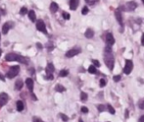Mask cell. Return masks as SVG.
I'll return each mask as SVG.
<instances>
[{"instance_id": "1", "label": "cell", "mask_w": 144, "mask_h": 122, "mask_svg": "<svg viewBox=\"0 0 144 122\" xmlns=\"http://www.w3.org/2000/svg\"><path fill=\"white\" fill-rule=\"evenodd\" d=\"M104 60H105V63H106L107 67H109L110 70H113L114 62H115L113 54L112 53H107V55H105V57H104Z\"/></svg>"}, {"instance_id": "2", "label": "cell", "mask_w": 144, "mask_h": 122, "mask_svg": "<svg viewBox=\"0 0 144 122\" xmlns=\"http://www.w3.org/2000/svg\"><path fill=\"white\" fill-rule=\"evenodd\" d=\"M19 71H20V67L19 66H12L9 69V71L7 72L6 76H7V78H9V79H12V78H14L15 76H17V74L19 73Z\"/></svg>"}, {"instance_id": "3", "label": "cell", "mask_w": 144, "mask_h": 122, "mask_svg": "<svg viewBox=\"0 0 144 122\" xmlns=\"http://www.w3.org/2000/svg\"><path fill=\"white\" fill-rule=\"evenodd\" d=\"M133 69V63L131 60H126L125 61V66L123 68V72L124 74H130V72Z\"/></svg>"}, {"instance_id": "4", "label": "cell", "mask_w": 144, "mask_h": 122, "mask_svg": "<svg viewBox=\"0 0 144 122\" xmlns=\"http://www.w3.org/2000/svg\"><path fill=\"white\" fill-rule=\"evenodd\" d=\"M36 29L41 32V33H47V30H46V26H45L44 22L42 20H38L36 22Z\"/></svg>"}, {"instance_id": "5", "label": "cell", "mask_w": 144, "mask_h": 122, "mask_svg": "<svg viewBox=\"0 0 144 122\" xmlns=\"http://www.w3.org/2000/svg\"><path fill=\"white\" fill-rule=\"evenodd\" d=\"M8 100H9L8 95L5 94V93H1V94H0V107L4 106V105L8 102Z\"/></svg>"}, {"instance_id": "6", "label": "cell", "mask_w": 144, "mask_h": 122, "mask_svg": "<svg viewBox=\"0 0 144 122\" xmlns=\"http://www.w3.org/2000/svg\"><path fill=\"white\" fill-rule=\"evenodd\" d=\"M79 52H80V49H78V48H73V49H70L69 51H67L66 56L69 57V58H71V57H74V56H76L77 54H78Z\"/></svg>"}, {"instance_id": "7", "label": "cell", "mask_w": 144, "mask_h": 122, "mask_svg": "<svg viewBox=\"0 0 144 122\" xmlns=\"http://www.w3.org/2000/svg\"><path fill=\"white\" fill-rule=\"evenodd\" d=\"M106 43H107V45L109 46H112L115 44V38H114V36H113V34L111 33L106 34Z\"/></svg>"}, {"instance_id": "8", "label": "cell", "mask_w": 144, "mask_h": 122, "mask_svg": "<svg viewBox=\"0 0 144 122\" xmlns=\"http://www.w3.org/2000/svg\"><path fill=\"white\" fill-rule=\"evenodd\" d=\"M136 7H137V4H136L135 2H133V1L127 2V3L125 4V8H126V10H128V11H132Z\"/></svg>"}, {"instance_id": "9", "label": "cell", "mask_w": 144, "mask_h": 122, "mask_svg": "<svg viewBox=\"0 0 144 122\" xmlns=\"http://www.w3.org/2000/svg\"><path fill=\"white\" fill-rule=\"evenodd\" d=\"M78 4H79V0H70V9L77 10Z\"/></svg>"}, {"instance_id": "10", "label": "cell", "mask_w": 144, "mask_h": 122, "mask_svg": "<svg viewBox=\"0 0 144 122\" xmlns=\"http://www.w3.org/2000/svg\"><path fill=\"white\" fill-rule=\"evenodd\" d=\"M11 26H12V23H5L2 27V33L6 34L8 33V31L11 29Z\"/></svg>"}, {"instance_id": "11", "label": "cell", "mask_w": 144, "mask_h": 122, "mask_svg": "<svg viewBox=\"0 0 144 122\" xmlns=\"http://www.w3.org/2000/svg\"><path fill=\"white\" fill-rule=\"evenodd\" d=\"M26 85H27L28 89L30 90L31 92H33V79L28 78V79L26 80Z\"/></svg>"}, {"instance_id": "12", "label": "cell", "mask_w": 144, "mask_h": 122, "mask_svg": "<svg viewBox=\"0 0 144 122\" xmlns=\"http://www.w3.org/2000/svg\"><path fill=\"white\" fill-rule=\"evenodd\" d=\"M54 70H55V68H54V65L52 64V63H49L47 67H46V73H47V75H51L53 72H54Z\"/></svg>"}, {"instance_id": "13", "label": "cell", "mask_w": 144, "mask_h": 122, "mask_svg": "<svg viewBox=\"0 0 144 122\" xmlns=\"http://www.w3.org/2000/svg\"><path fill=\"white\" fill-rule=\"evenodd\" d=\"M115 17H116V19L118 20V22L120 25H122V14H121V12L119 11V10H116L115 11Z\"/></svg>"}, {"instance_id": "14", "label": "cell", "mask_w": 144, "mask_h": 122, "mask_svg": "<svg viewBox=\"0 0 144 122\" xmlns=\"http://www.w3.org/2000/svg\"><path fill=\"white\" fill-rule=\"evenodd\" d=\"M16 57H17L16 53H8L5 57V59L7 61H16Z\"/></svg>"}, {"instance_id": "15", "label": "cell", "mask_w": 144, "mask_h": 122, "mask_svg": "<svg viewBox=\"0 0 144 122\" xmlns=\"http://www.w3.org/2000/svg\"><path fill=\"white\" fill-rule=\"evenodd\" d=\"M16 61H19L20 63H23V64H27V63H28V60H27L26 57L18 55V54H17V57H16Z\"/></svg>"}, {"instance_id": "16", "label": "cell", "mask_w": 144, "mask_h": 122, "mask_svg": "<svg viewBox=\"0 0 144 122\" xmlns=\"http://www.w3.org/2000/svg\"><path fill=\"white\" fill-rule=\"evenodd\" d=\"M28 13H29L30 20H31L32 22H35V20H36V15H35L34 11H33V10H31V11H29Z\"/></svg>"}, {"instance_id": "17", "label": "cell", "mask_w": 144, "mask_h": 122, "mask_svg": "<svg viewBox=\"0 0 144 122\" xmlns=\"http://www.w3.org/2000/svg\"><path fill=\"white\" fill-rule=\"evenodd\" d=\"M58 4L56 3V2H52L51 4H50V11L52 12V13H55V12H57V10H58Z\"/></svg>"}, {"instance_id": "18", "label": "cell", "mask_w": 144, "mask_h": 122, "mask_svg": "<svg viewBox=\"0 0 144 122\" xmlns=\"http://www.w3.org/2000/svg\"><path fill=\"white\" fill-rule=\"evenodd\" d=\"M84 35H85V37H87V38H91V37H93V35H94V32H93L91 29H87L85 33H84Z\"/></svg>"}, {"instance_id": "19", "label": "cell", "mask_w": 144, "mask_h": 122, "mask_svg": "<svg viewBox=\"0 0 144 122\" xmlns=\"http://www.w3.org/2000/svg\"><path fill=\"white\" fill-rule=\"evenodd\" d=\"M16 107H17V110L18 111H23V109H24V103H23V101H21V100L17 101Z\"/></svg>"}, {"instance_id": "20", "label": "cell", "mask_w": 144, "mask_h": 122, "mask_svg": "<svg viewBox=\"0 0 144 122\" xmlns=\"http://www.w3.org/2000/svg\"><path fill=\"white\" fill-rule=\"evenodd\" d=\"M23 85H24V83H23L22 80H18L15 84V88H16V90H21L23 88Z\"/></svg>"}, {"instance_id": "21", "label": "cell", "mask_w": 144, "mask_h": 122, "mask_svg": "<svg viewBox=\"0 0 144 122\" xmlns=\"http://www.w3.org/2000/svg\"><path fill=\"white\" fill-rule=\"evenodd\" d=\"M55 90L57 91V92H59V93H63V92H65V91H66L65 87H63L62 85H57Z\"/></svg>"}, {"instance_id": "22", "label": "cell", "mask_w": 144, "mask_h": 122, "mask_svg": "<svg viewBox=\"0 0 144 122\" xmlns=\"http://www.w3.org/2000/svg\"><path fill=\"white\" fill-rule=\"evenodd\" d=\"M68 74H69V71H68V70H61L59 76H60V77H66V76H68Z\"/></svg>"}, {"instance_id": "23", "label": "cell", "mask_w": 144, "mask_h": 122, "mask_svg": "<svg viewBox=\"0 0 144 122\" xmlns=\"http://www.w3.org/2000/svg\"><path fill=\"white\" fill-rule=\"evenodd\" d=\"M88 72L89 73H91V74L96 73V67L94 66V65H90L88 68Z\"/></svg>"}, {"instance_id": "24", "label": "cell", "mask_w": 144, "mask_h": 122, "mask_svg": "<svg viewBox=\"0 0 144 122\" xmlns=\"http://www.w3.org/2000/svg\"><path fill=\"white\" fill-rule=\"evenodd\" d=\"M80 99H81L82 101H85V100H87V95H86L85 93H83V92H82V93L80 94Z\"/></svg>"}, {"instance_id": "25", "label": "cell", "mask_w": 144, "mask_h": 122, "mask_svg": "<svg viewBox=\"0 0 144 122\" xmlns=\"http://www.w3.org/2000/svg\"><path fill=\"white\" fill-rule=\"evenodd\" d=\"M97 108H98V110H99L100 112H103V111L106 110V106L103 105V104H99V105L97 106Z\"/></svg>"}, {"instance_id": "26", "label": "cell", "mask_w": 144, "mask_h": 122, "mask_svg": "<svg viewBox=\"0 0 144 122\" xmlns=\"http://www.w3.org/2000/svg\"><path fill=\"white\" fill-rule=\"evenodd\" d=\"M107 108H108V110H109V112H110L111 114H115V109L113 108V106H112L111 104H108V105H107Z\"/></svg>"}, {"instance_id": "27", "label": "cell", "mask_w": 144, "mask_h": 122, "mask_svg": "<svg viewBox=\"0 0 144 122\" xmlns=\"http://www.w3.org/2000/svg\"><path fill=\"white\" fill-rule=\"evenodd\" d=\"M60 116H61V118L63 119V121L67 122L68 120H69V117L67 116L66 114H64V113H61V114H60Z\"/></svg>"}, {"instance_id": "28", "label": "cell", "mask_w": 144, "mask_h": 122, "mask_svg": "<svg viewBox=\"0 0 144 122\" xmlns=\"http://www.w3.org/2000/svg\"><path fill=\"white\" fill-rule=\"evenodd\" d=\"M85 2L89 4V5H93V4H95L96 2H98V0H85Z\"/></svg>"}, {"instance_id": "29", "label": "cell", "mask_w": 144, "mask_h": 122, "mask_svg": "<svg viewBox=\"0 0 144 122\" xmlns=\"http://www.w3.org/2000/svg\"><path fill=\"white\" fill-rule=\"evenodd\" d=\"M99 85H100V87H101V88H104V87L106 86V81H105L104 79H101V80H100Z\"/></svg>"}, {"instance_id": "30", "label": "cell", "mask_w": 144, "mask_h": 122, "mask_svg": "<svg viewBox=\"0 0 144 122\" xmlns=\"http://www.w3.org/2000/svg\"><path fill=\"white\" fill-rule=\"evenodd\" d=\"M27 13H28V9L26 7H23L22 9H21V11H20V14L21 15H26Z\"/></svg>"}, {"instance_id": "31", "label": "cell", "mask_w": 144, "mask_h": 122, "mask_svg": "<svg viewBox=\"0 0 144 122\" xmlns=\"http://www.w3.org/2000/svg\"><path fill=\"white\" fill-rule=\"evenodd\" d=\"M81 13H82V15H86L87 13H88V8L85 6V7H83L82 8V10H81Z\"/></svg>"}, {"instance_id": "32", "label": "cell", "mask_w": 144, "mask_h": 122, "mask_svg": "<svg viewBox=\"0 0 144 122\" xmlns=\"http://www.w3.org/2000/svg\"><path fill=\"white\" fill-rule=\"evenodd\" d=\"M138 106H139V108H141V109H144V99L142 100H140V101H139V103H138Z\"/></svg>"}, {"instance_id": "33", "label": "cell", "mask_w": 144, "mask_h": 122, "mask_svg": "<svg viewBox=\"0 0 144 122\" xmlns=\"http://www.w3.org/2000/svg\"><path fill=\"white\" fill-rule=\"evenodd\" d=\"M63 17H64V19L69 20V19H70V14H68V13H66V12H64V13H63Z\"/></svg>"}, {"instance_id": "34", "label": "cell", "mask_w": 144, "mask_h": 122, "mask_svg": "<svg viewBox=\"0 0 144 122\" xmlns=\"http://www.w3.org/2000/svg\"><path fill=\"white\" fill-rule=\"evenodd\" d=\"M113 80H114L115 82H119V81L121 80V76H120V75H117V76H114V78H113Z\"/></svg>"}, {"instance_id": "35", "label": "cell", "mask_w": 144, "mask_h": 122, "mask_svg": "<svg viewBox=\"0 0 144 122\" xmlns=\"http://www.w3.org/2000/svg\"><path fill=\"white\" fill-rule=\"evenodd\" d=\"M93 64H94V66L95 67H99L100 66V63H99V61H97V60H93Z\"/></svg>"}, {"instance_id": "36", "label": "cell", "mask_w": 144, "mask_h": 122, "mask_svg": "<svg viewBox=\"0 0 144 122\" xmlns=\"http://www.w3.org/2000/svg\"><path fill=\"white\" fill-rule=\"evenodd\" d=\"M81 112H83V113H87V112H88V109H87L86 107L82 106V107H81Z\"/></svg>"}, {"instance_id": "37", "label": "cell", "mask_w": 144, "mask_h": 122, "mask_svg": "<svg viewBox=\"0 0 144 122\" xmlns=\"http://www.w3.org/2000/svg\"><path fill=\"white\" fill-rule=\"evenodd\" d=\"M33 121L34 122H43L41 119H39V118H37V117H34V118H33Z\"/></svg>"}, {"instance_id": "38", "label": "cell", "mask_w": 144, "mask_h": 122, "mask_svg": "<svg viewBox=\"0 0 144 122\" xmlns=\"http://www.w3.org/2000/svg\"><path fill=\"white\" fill-rule=\"evenodd\" d=\"M138 122H144V115H142V116H141V117L139 118Z\"/></svg>"}, {"instance_id": "39", "label": "cell", "mask_w": 144, "mask_h": 122, "mask_svg": "<svg viewBox=\"0 0 144 122\" xmlns=\"http://www.w3.org/2000/svg\"><path fill=\"white\" fill-rule=\"evenodd\" d=\"M141 45H144V33L142 34V37H141Z\"/></svg>"}, {"instance_id": "40", "label": "cell", "mask_w": 144, "mask_h": 122, "mask_svg": "<svg viewBox=\"0 0 144 122\" xmlns=\"http://www.w3.org/2000/svg\"><path fill=\"white\" fill-rule=\"evenodd\" d=\"M46 79H49V80H52V79H53V76H52V74H51V75H48V76L46 77Z\"/></svg>"}, {"instance_id": "41", "label": "cell", "mask_w": 144, "mask_h": 122, "mask_svg": "<svg viewBox=\"0 0 144 122\" xmlns=\"http://www.w3.org/2000/svg\"><path fill=\"white\" fill-rule=\"evenodd\" d=\"M32 97L33 98V100H37V99H36V97H35V96H34L33 94H32Z\"/></svg>"}, {"instance_id": "42", "label": "cell", "mask_w": 144, "mask_h": 122, "mask_svg": "<svg viewBox=\"0 0 144 122\" xmlns=\"http://www.w3.org/2000/svg\"><path fill=\"white\" fill-rule=\"evenodd\" d=\"M125 117H126V118L128 117V111L127 110H125Z\"/></svg>"}, {"instance_id": "43", "label": "cell", "mask_w": 144, "mask_h": 122, "mask_svg": "<svg viewBox=\"0 0 144 122\" xmlns=\"http://www.w3.org/2000/svg\"><path fill=\"white\" fill-rule=\"evenodd\" d=\"M37 45V47H38V48H42V45H41L37 44V45Z\"/></svg>"}, {"instance_id": "44", "label": "cell", "mask_w": 144, "mask_h": 122, "mask_svg": "<svg viewBox=\"0 0 144 122\" xmlns=\"http://www.w3.org/2000/svg\"><path fill=\"white\" fill-rule=\"evenodd\" d=\"M0 79H1V80H2V81H4V80H5V79H4V77H3V76H2V75H0Z\"/></svg>"}, {"instance_id": "45", "label": "cell", "mask_w": 144, "mask_h": 122, "mask_svg": "<svg viewBox=\"0 0 144 122\" xmlns=\"http://www.w3.org/2000/svg\"><path fill=\"white\" fill-rule=\"evenodd\" d=\"M79 122H83V121H82V120H81V119H79Z\"/></svg>"}, {"instance_id": "46", "label": "cell", "mask_w": 144, "mask_h": 122, "mask_svg": "<svg viewBox=\"0 0 144 122\" xmlns=\"http://www.w3.org/2000/svg\"><path fill=\"white\" fill-rule=\"evenodd\" d=\"M1 52H2V51H1V49H0V55H1Z\"/></svg>"}, {"instance_id": "47", "label": "cell", "mask_w": 144, "mask_h": 122, "mask_svg": "<svg viewBox=\"0 0 144 122\" xmlns=\"http://www.w3.org/2000/svg\"><path fill=\"white\" fill-rule=\"evenodd\" d=\"M142 2H143V3H144V0H142Z\"/></svg>"}]
</instances>
